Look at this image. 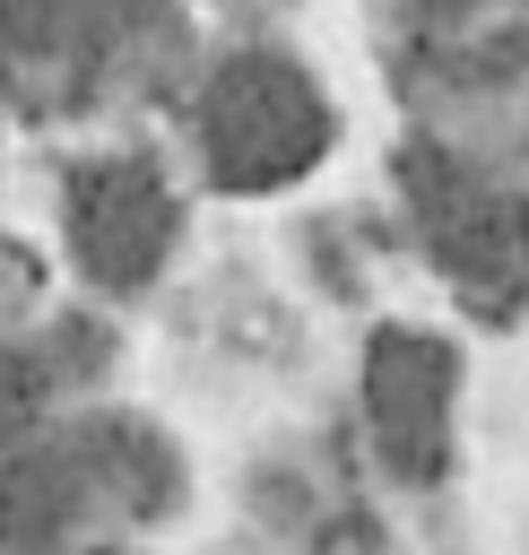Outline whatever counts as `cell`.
Masks as SVG:
<instances>
[{
	"label": "cell",
	"instance_id": "6da1fadb",
	"mask_svg": "<svg viewBox=\"0 0 529 555\" xmlns=\"http://www.w3.org/2000/svg\"><path fill=\"white\" fill-rule=\"evenodd\" d=\"M399 182H408V208H416L434 260H442L451 286L468 295V312L512 321V312L529 304V208H520L503 182L451 165L442 147H408V156H399Z\"/></svg>",
	"mask_w": 529,
	"mask_h": 555
},
{
	"label": "cell",
	"instance_id": "7a4b0ae2",
	"mask_svg": "<svg viewBox=\"0 0 529 555\" xmlns=\"http://www.w3.org/2000/svg\"><path fill=\"white\" fill-rule=\"evenodd\" d=\"M173 494V451L147 425H78L0 477V546H52L87 503L156 512Z\"/></svg>",
	"mask_w": 529,
	"mask_h": 555
},
{
	"label": "cell",
	"instance_id": "3957f363",
	"mask_svg": "<svg viewBox=\"0 0 529 555\" xmlns=\"http://www.w3.org/2000/svg\"><path fill=\"white\" fill-rule=\"evenodd\" d=\"M199 130H208L217 182H234V191H278L304 165H321V147H330V113H321L312 78L278 52H234L208 78Z\"/></svg>",
	"mask_w": 529,
	"mask_h": 555
},
{
	"label": "cell",
	"instance_id": "277c9868",
	"mask_svg": "<svg viewBox=\"0 0 529 555\" xmlns=\"http://www.w3.org/2000/svg\"><path fill=\"white\" fill-rule=\"evenodd\" d=\"M364 408H373V442L399 477H442L451 451V347L425 330H382L373 364H364Z\"/></svg>",
	"mask_w": 529,
	"mask_h": 555
},
{
	"label": "cell",
	"instance_id": "5b68a950",
	"mask_svg": "<svg viewBox=\"0 0 529 555\" xmlns=\"http://www.w3.org/2000/svg\"><path fill=\"white\" fill-rule=\"evenodd\" d=\"M69 243H78L87 278H104V286L156 278V260H165V243H173V199H165V182H156L147 165H130V156L87 165V173L69 182Z\"/></svg>",
	"mask_w": 529,
	"mask_h": 555
},
{
	"label": "cell",
	"instance_id": "8992f818",
	"mask_svg": "<svg viewBox=\"0 0 529 555\" xmlns=\"http://www.w3.org/2000/svg\"><path fill=\"white\" fill-rule=\"evenodd\" d=\"M147 0H0V43L17 52H95L139 26Z\"/></svg>",
	"mask_w": 529,
	"mask_h": 555
},
{
	"label": "cell",
	"instance_id": "52a82bcc",
	"mask_svg": "<svg viewBox=\"0 0 529 555\" xmlns=\"http://www.w3.org/2000/svg\"><path fill=\"white\" fill-rule=\"evenodd\" d=\"M43 390H52L43 356H26V347H0V442H9V434H26V425L43 416Z\"/></svg>",
	"mask_w": 529,
	"mask_h": 555
},
{
	"label": "cell",
	"instance_id": "ba28073f",
	"mask_svg": "<svg viewBox=\"0 0 529 555\" xmlns=\"http://www.w3.org/2000/svg\"><path fill=\"white\" fill-rule=\"evenodd\" d=\"M425 9H468V0H425Z\"/></svg>",
	"mask_w": 529,
	"mask_h": 555
},
{
	"label": "cell",
	"instance_id": "9c48e42d",
	"mask_svg": "<svg viewBox=\"0 0 529 555\" xmlns=\"http://www.w3.org/2000/svg\"><path fill=\"white\" fill-rule=\"evenodd\" d=\"M95 555H113V546H95Z\"/></svg>",
	"mask_w": 529,
	"mask_h": 555
}]
</instances>
